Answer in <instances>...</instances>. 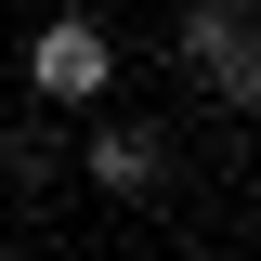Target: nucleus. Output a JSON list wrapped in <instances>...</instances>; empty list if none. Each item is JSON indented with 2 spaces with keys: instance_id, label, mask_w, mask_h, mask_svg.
I'll list each match as a JSON object with an SVG mask.
<instances>
[{
  "instance_id": "7ed1b4c3",
  "label": "nucleus",
  "mask_w": 261,
  "mask_h": 261,
  "mask_svg": "<svg viewBox=\"0 0 261 261\" xmlns=\"http://www.w3.org/2000/svg\"><path fill=\"white\" fill-rule=\"evenodd\" d=\"M79 170H92L105 196H157V183H170V144L118 118V130H79Z\"/></svg>"
},
{
  "instance_id": "f257e3e1",
  "label": "nucleus",
  "mask_w": 261,
  "mask_h": 261,
  "mask_svg": "<svg viewBox=\"0 0 261 261\" xmlns=\"http://www.w3.org/2000/svg\"><path fill=\"white\" fill-rule=\"evenodd\" d=\"M27 79H39V105H65V118H92V105L118 92V27H105V13H79V0H65L53 27L27 39Z\"/></svg>"
},
{
  "instance_id": "39448f33",
  "label": "nucleus",
  "mask_w": 261,
  "mask_h": 261,
  "mask_svg": "<svg viewBox=\"0 0 261 261\" xmlns=\"http://www.w3.org/2000/svg\"><path fill=\"white\" fill-rule=\"evenodd\" d=\"M79 13H105V0H79Z\"/></svg>"
},
{
  "instance_id": "f03ea898",
  "label": "nucleus",
  "mask_w": 261,
  "mask_h": 261,
  "mask_svg": "<svg viewBox=\"0 0 261 261\" xmlns=\"http://www.w3.org/2000/svg\"><path fill=\"white\" fill-rule=\"evenodd\" d=\"M183 53H196V79H209V105H235V118L261 105V39H248V0H183Z\"/></svg>"
},
{
  "instance_id": "20e7f679",
  "label": "nucleus",
  "mask_w": 261,
  "mask_h": 261,
  "mask_svg": "<svg viewBox=\"0 0 261 261\" xmlns=\"http://www.w3.org/2000/svg\"><path fill=\"white\" fill-rule=\"evenodd\" d=\"M170 261H222V248H170Z\"/></svg>"
},
{
  "instance_id": "423d86ee",
  "label": "nucleus",
  "mask_w": 261,
  "mask_h": 261,
  "mask_svg": "<svg viewBox=\"0 0 261 261\" xmlns=\"http://www.w3.org/2000/svg\"><path fill=\"white\" fill-rule=\"evenodd\" d=\"M0 261H13V248H0Z\"/></svg>"
}]
</instances>
